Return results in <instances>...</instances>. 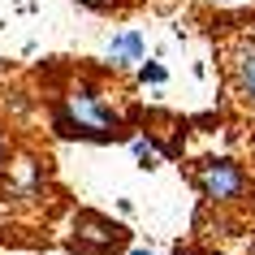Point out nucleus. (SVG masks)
<instances>
[{
  "mask_svg": "<svg viewBox=\"0 0 255 255\" xmlns=\"http://www.w3.org/2000/svg\"><path fill=\"white\" fill-rule=\"evenodd\" d=\"M56 130L65 138H87V143H113L121 138V113L108 104L95 87H74L56 108Z\"/></svg>",
  "mask_w": 255,
  "mask_h": 255,
  "instance_id": "1",
  "label": "nucleus"
},
{
  "mask_svg": "<svg viewBox=\"0 0 255 255\" xmlns=\"http://www.w3.org/2000/svg\"><path fill=\"white\" fill-rule=\"evenodd\" d=\"M143 82H164V65H156V61L143 65Z\"/></svg>",
  "mask_w": 255,
  "mask_h": 255,
  "instance_id": "7",
  "label": "nucleus"
},
{
  "mask_svg": "<svg viewBox=\"0 0 255 255\" xmlns=\"http://www.w3.org/2000/svg\"><path fill=\"white\" fill-rule=\"evenodd\" d=\"M234 87H238V95L255 108V43L242 48L238 61H234Z\"/></svg>",
  "mask_w": 255,
  "mask_h": 255,
  "instance_id": "5",
  "label": "nucleus"
},
{
  "mask_svg": "<svg viewBox=\"0 0 255 255\" xmlns=\"http://www.w3.org/2000/svg\"><path fill=\"white\" fill-rule=\"evenodd\" d=\"M195 186L203 190V199L208 203H238L247 190H251V177L242 173L238 160H229V156H212V160H203L195 169Z\"/></svg>",
  "mask_w": 255,
  "mask_h": 255,
  "instance_id": "2",
  "label": "nucleus"
},
{
  "mask_svg": "<svg viewBox=\"0 0 255 255\" xmlns=\"http://www.w3.org/2000/svg\"><path fill=\"white\" fill-rule=\"evenodd\" d=\"M134 255H151V251H134Z\"/></svg>",
  "mask_w": 255,
  "mask_h": 255,
  "instance_id": "9",
  "label": "nucleus"
},
{
  "mask_svg": "<svg viewBox=\"0 0 255 255\" xmlns=\"http://www.w3.org/2000/svg\"><path fill=\"white\" fill-rule=\"evenodd\" d=\"M225 4H229V0H225Z\"/></svg>",
  "mask_w": 255,
  "mask_h": 255,
  "instance_id": "10",
  "label": "nucleus"
},
{
  "mask_svg": "<svg viewBox=\"0 0 255 255\" xmlns=\"http://www.w3.org/2000/svg\"><path fill=\"white\" fill-rule=\"evenodd\" d=\"M126 242H130V229L113 225L108 216H100V212H78L74 216V247L82 255H113Z\"/></svg>",
  "mask_w": 255,
  "mask_h": 255,
  "instance_id": "3",
  "label": "nucleus"
},
{
  "mask_svg": "<svg viewBox=\"0 0 255 255\" xmlns=\"http://www.w3.org/2000/svg\"><path fill=\"white\" fill-rule=\"evenodd\" d=\"M134 156L143 160V169H151V164H156V147H151L147 138H134Z\"/></svg>",
  "mask_w": 255,
  "mask_h": 255,
  "instance_id": "6",
  "label": "nucleus"
},
{
  "mask_svg": "<svg viewBox=\"0 0 255 255\" xmlns=\"http://www.w3.org/2000/svg\"><path fill=\"white\" fill-rule=\"evenodd\" d=\"M108 61L113 65H134V61H143V35H134V30H121V35H113V43H108Z\"/></svg>",
  "mask_w": 255,
  "mask_h": 255,
  "instance_id": "4",
  "label": "nucleus"
},
{
  "mask_svg": "<svg viewBox=\"0 0 255 255\" xmlns=\"http://www.w3.org/2000/svg\"><path fill=\"white\" fill-rule=\"evenodd\" d=\"M78 4H87V9H113V4H121V0H78Z\"/></svg>",
  "mask_w": 255,
  "mask_h": 255,
  "instance_id": "8",
  "label": "nucleus"
}]
</instances>
